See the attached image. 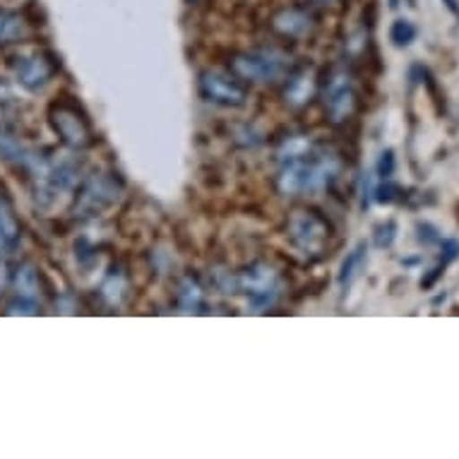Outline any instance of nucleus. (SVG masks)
I'll list each match as a JSON object with an SVG mask.
<instances>
[{"mask_svg": "<svg viewBox=\"0 0 459 459\" xmlns=\"http://www.w3.org/2000/svg\"><path fill=\"white\" fill-rule=\"evenodd\" d=\"M332 226L313 210H299L286 224V238L301 255L323 257L330 246Z\"/></svg>", "mask_w": 459, "mask_h": 459, "instance_id": "obj_1", "label": "nucleus"}, {"mask_svg": "<svg viewBox=\"0 0 459 459\" xmlns=\"http://www.w3.org/2000/svg\"><path fill=\"white\" fill-rule=\"evenodd\" d=\"M229 68L238 80L250 84H272L286 75V56L274 48H260V51L236 53L229 61Z\"/></svg>", "mask_w": 459, "mask_h": 459, "instance_id": "obj_2", "label": "nucleus"}, {"mask_svg": "<svg viewBox=\"0 0 459 459\" xmlns=\"http://www.w3.org/2000/svg\"><path fill=\"white\" fill-rule=\"evenodd\" d=\"M121 195V183L108 171L90 174L77 190L75 203H73V217L75 219H94L116 204Z\"/></svg>", "mask_w": 459, "mask_h": 459, "instance_id": "obj_3", "label": "nucleus"}, {"mask_svg": "<svg viewBox=\"0 0 459 459\" xmlns=\"http://www.w3.org/2000/svg\"><path fill=\"white\" fill-rule=\"evenodd\" d=\"M48 123L61 143L70 150H87L94 144V130H91L87 116L77 108L70 99H58L48 106Z\"/></svg>", "mask_w": 459, "mask_h": 459, "instance_id": "obj_4", "label": "nucleus"}, {"mask_svg": "<svg viewBox=\"0 0 459 459\" xmlns=\"http://www.w3.org/2000/svg\"><path fill=\"white\" fill-rule=\"evenodd\" d=\"M279 286H281V279L270 264L264 263H253L248 267H243L238 274H236V291L248 296V301L255 306V308H267L274 303V299L279 296Z\"/></svg>", "mask_w": 459, "mask_h": 459, "instance_id": "obj_5", "label": "nucleus"}, {"mask_svg": "<svg viewBox=\"0 0 459 459\" xmlns=\"http://www.w3.org/2000/svg\"><path fill=\"white\" fill-rule=\"evenodd\" d=\"M197 90L207 104L221 106V108H241L248 101V91L234 73L226 75L219 70H204L197 80Z\"/></svg>", "mask_w": 459, "mask_h": 459, "instance_id": "obj_6", "label": "nucleus"}, {"mask_svg": "<svg viewBox=\"0 0 459 459\" xmlns=\"http://www.w3.org/2000/svg\"><path fill=\"white\" fill-rule=\"evenodd\" d=\"M356 108V94L347 73H332L325 84V111L332 123H347Z\"/></svg>", "mask_w": 459, "mask_h": 459, "instance_id": "obj_7", "label": "nucleus"}, {"mask_svg": "<svg viewBox=\"0 0 459 459\" xmlns=\"http://www.w3.org/2000/svg\"><path fill=\"white\" fill-rule=\"evenodd\" d=\"M56 73H58V61L53 58L51 53L41 51L20 58V63H17L15 68L17 82L30 91H37L41 90V87H46V84L51 82Z\"/></svg>", "mask_w": 459, "mask_h": 459, "instance_id": "obj_8", "label": "nucleus"}, {"mask_svg": "<svg viewBox=\"0 0 459 459\" xmlns=\"http://www.w3.org/2000/svg\"><path fill=\"white\" fill-rule=\"evenodd\" d=\"M316 27V17L306 8H281L272 17V30L284 39H303L308 37Z\"/></svg>", "mask_w": 459, "mask_h": 459, "instance_id": "obj_9", "label": "nucleus"}, {"mask_svg": "<svg viewBox=\"0 0 459 459\" xmlns=\"http://www.w3.org/2000/svg\"><path fill=\"white\" fill-rule=\"evenodd\" d=\"M313 154V152H310ZM308 154V157H310ZM308 157L299 161H286L277 176V190L286 197H296L308 193Z\"/></svg>", "mask_w": 459, "mask_h": 459, "instance_id": "obj_10", "label": "nucleus"}, {"mask_svg": "<svg viewBox=\"0 0 459 459\" xmlns=\"http://www.w3.org/2000/svg\"><path fill=\"white\" fill-rule=\"evenodd\" d=\"M10 286L15 291V299H24V301H37L41 294V284H39V272L31 263H22L13 272Z\"/></svg>", "mask_w": 459, "mask_h": 459, "instance_id": "obj_11", "label": "nucleus"}, {"mask_svg": "<svg viewBox=\"0 0 459 459\" xmlns=\"http://www.w3.org/2000/svg\"><path fill=\"white\" fill-rule=\"evenodd\" d=\"M313 94H316V80H313V73L301 70V73H296V75L289 80V84H286L284 99H286V104L299 108V106L308 104L310 99H313Z\"/></svg>", "mask_w": 459, "mask_h": 459, "instance_id": "obj_12", "label": "nucleus"}, {"mask_svg": "<svg viewBox=\"0 0 459 459\" xmlns=\"http://www.w3.org/2000/svg\"><path fill=\"white\" fill-rule=\"evenodd\" d=\"M203 301L204 291L195 277L186 274V277L178 279V286H176V306L183 313H195L197 308H203Z\"/></svg>", "mask_w": 459, "mask_h": 459, "instance_id": "obj_13", "label": "nucleus"}, {"mask_svg": "<svg viewBox=\"0 0 459 459\" xmlns=\"http://www.w3.org/2000/svg\"><path fill=\"white\" fill-rule=\"evenodd\" d=\"M30 37V24L17 13L0 10V44H17Z\"/></svg>", "mask_w": 459, "mask_h": 459, "instance_id": "obj_14", "label": "nucleus"}, {"mask_svg": "<svg viewBox=\"0 0 459 459\" xmlns=\"http://www.w3.org/2000/svg\"><path fill=\"white\" fill-rule=\"evenodd\" d=\"M313 150H316V147H313V143H310L308 137L291 135V137H286L284 143L277 147V159L281 161V164H286V161H299V159L308 157Z\"/></svg>", "mask_w": 459, "mask_h": 459, "instance_id": "obj_15", "label": "nucleus"}, {"mask_svg": "<svg viewBox=\"0 0 459 459\" xmlns=\"http://www.w3.org/2000/svg\"><path fill=\"white\" fill-rule=\"evenodd\" d=\"M363 263H366V243H359L351 253L347 255V260L342 263V270H339V286L342 289H347L351 286L356 277H359V272L363 270Z\"/></svg>", "mask_w": 459, "mask_h": 459, "instance_id": "obj_16", "label": "nucleus"}, {"mask_svg": "<svg viewBox=\"0 0 459 459\" xmlns=\"http://www.w3.org/2000/svg\"><path fill=\"white\" fill-rule=\"evenodd\" d=\"M126 294H128V277L123 274V270H113L101 284V296L106 299V303L118 306L126 299Z\"/></svg>", "mask_w": 459, "mask_h": 459, "instance_id": "obj_17", "label": "nucleus"}, {"mask_svg": "<svg viewBox=\"0 0 459 459\" xmlns=\"http://www.w3.org/2000/svg\"><path fill=\"white\" fill-rule=\"evenodd\" d=\"M419 37V30L414 27V22H409V20H394L390 27V41L394 46H411Z\"/></svg>", "mask_w": 459, "mask_h": 459, "instance_id": "obj_18", "label": "nucleus"}, {"mask_svg": "<svg viewBox=\"0 0 459 459\" xmlns=\"http://www.w3.org/2000/svg\"><path fill=\"white\" fill-rule=\"evenodd\" d=\"M0 229L8 234V238L13 243L20 241V221H17L15 212H13L10 203L3 195H0Z\"/></svg>", "mask_w": 459, "mask_h": 459, "instance_id": "obj_19", "label": "nucleus"}, {"mask_svg": "<svg viewBox=\"0 0 459 459\" xmlns=\"http://www.w3.org/2000/svg\"><path fill=\"white\" fill-rule=\"evenodd\" d=\"M373 195H376V203L392 204L397 203L399 195H404V190H402V186H397V183H392L390 178H385V181L377 186Z\"/></svg>", "mask_w": 459, "mask_h": 459, "instance_id": "obj_20", "label": "nucleus"}, {"mask_svg": "<svg viewBox=\"0 0 459 459\" xmlns=\"http://www.w3.org/2000/svg\"><path fill=\"white\" fill-rule=\"evenodd\" d=\"M394 238H397V224L394 221H385V224L376 226L373 241H376L377 248H390Z\"/></svg>", "mask_w": 459, "mask_h": 459, "instance_id": "obj_21", "label": "nucleus"}, {"mask_svg": "<svg viewBox=\"0 0 459 459\" xmlns=\"http://www.w3.org/2000/svg\"><path fill=\"white\" fill-rule=\"evenodd\" d=\"M5 313H8V316H37L39 303L37 301H24V299H15V301L10 303Z\"/></svg>", "mask_w": 459, "mask_h": 459, "instance_id": "obj_22", "label": "nucleus"}, {"mask_svg": "<svg viewBox=\"0 0 459 459\" xmlns=\"http://www.w3.org/2000/svg\"><path fill=\"white\" fill-rule=\"evenodd\" d=\"M440 260H443V264H450L455 260H459L457 238H445V241H440Z\"/></svg>", "mask_w": 459, "mask_h": 459, "instance_id": "obj_23", "label": "nucleus"}, {"mask_svg": "<svg viewBox=\"0 0 459 459\" xmlns=\"http://www.w3.org/2000/svg\"><path fill=\"white\" fill-rule=\"evenodd\" d=\"M392 174H394V152L385 150L377 159V176L385 181V178H392Z\"/></svg>", "mask_w": 459, "mask_h": 459, "instance_id": "obj_24", "label": "nucleus"}, {"mask_svg": "<svg viewBox=\"0 0 459 459\" xmlns=\"http://www.w3.org/2000/svg\"><path fill=\"white\" fill-rule=\"evenodd\" d=\"M416 231H419V241L423 243V246H430V243H440V234H437V229L433 224H419L416 226Z\"/></svg>", "mask_w": 459, "mask_h": 459, "instance_id": "obj_25", "label": "nucleus"}, {"mask_svg": "<svg viewBox=\"0 0 459 459\" xmlns=\"http://www.w3.org/2000/svg\"><path fill=\"white\" fill-rule=\"evenodd\" d=\"M13 248H15V243L10 241L8 234H5V231L0 229V260H5V257L10 255V250H13Z\"/></svg>", "mask_w": 459, "mask_h": 459, "instance_id": "obj_26", "label": "nucleus"}, {"mask_svg": "<svg viewBox=\"0 0 459 459\" xmlns=\"http://www.w3.org/2000/svg\"><path fill=\"white\" fill-rule=\"evenodd\" d=\"M443 267H433V270H429V274L421 279V289H430V286L436 284L437 279H440V274H443Z\"/></svg>", "mask_w": 459, "mask_h": 459, "instance_id": "obj_27", "label": "nucleus"}, {"mask_svg": "<svg viewBox=\"0 0 459 459\" xmlns=\"http://www.w3.org/2000/svg\"><path fill=\"white\" fill-rule=\"evenodd\" d=\"M10 279H13V274L8 272V264H5V260H0V294H5V289L10 286Z\"/></svg>", "mask_w": 459, "mask_h": 459, "instance_id": "obj_28", "label": "nucleus"}, {"mask_svg": "<svg viewBox=\"0 0 459 459\" xmlns=\"http://www.w3.org/2000/svg\"><path fill=\"white\" fill-rule=\"evenodd\" d=\"M445 5H447V10L450 13H455V15H459V5H457V0H443Z\"/></svg>", "mask_w": 459, "mask_h": 459, "instance_id": "obj_29", "label": "nucleus"}, {"mask_svg": "<svg viewBox=\"0 0 459 459\" xmlns=\"http://www.w3.org/2000/svg\"><path fill=\"white\" fill-rule=\"evenodd\" d=\"M316 3H332V0H316Z\"/></svg>", "mask_w": 459, "mask_h": 459, "instance_id": "obj_30", "label": "nucleus"}]
</instances>
